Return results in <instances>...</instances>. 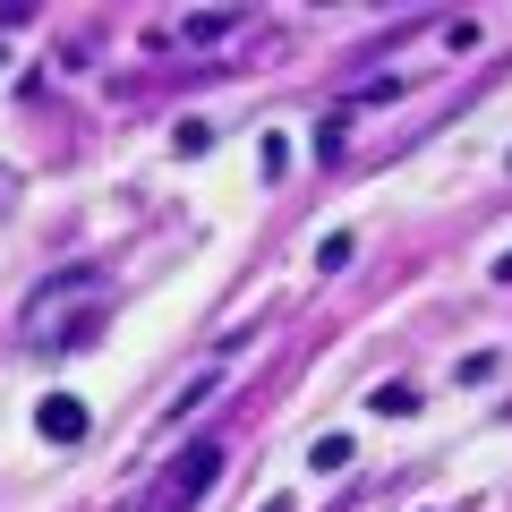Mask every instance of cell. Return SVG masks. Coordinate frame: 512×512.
Listing matches in <instances>:
<instances>
[{
  "label": "cell",
  "instance_id": "obj_11",
  "mask_svg": "<svg viewBox=\"0 0 512 512\" xmlns=\"http://www.w3.org/2000/svg\"><path fill=\"white\" fill-rule=\"evenodd\" d=\"M265 512H291V495H274V504H265Z\"/></svg>",
  "mask_w": 512,
  "mask_h": 512
},
{
  "label": "cell",
  "instance_id": "obj_9",
  "mask_svg": "<svg viewBox=\"0 0 512 512\" xmlns=\"http://www.w3.org/2000/svg\"><path fill=\"white\" fill-rule=\"evenodd\" d=\"M9 214H18V171L0 163V222H9Z\"/></svg>",
  "mask_w": 512,
  "mask_h": 512
},
{
  "label": "cell",
  "instance_id": "obj_3",
  "mask_svg": "<svg viewBox=\"0 0 512 512\" xmlns=\"http://www.w3.org/2000/svg\"><path fill=\"white\" fill-rule=\"evenodd\" d=\"M35 436L43 444H77L86 436V402H77V393H52V402L35 410Z\"/></svg>",
  "mask_w": 512,
  "mask_h": 512
},
{
  "label": "cell",
  "instance_id": "obj_6",
  "mask_svg": "<svg viewBox=\"0 0 512 512\" xmlns=\"http://www.w3.org/2000/svg\"><path fill=\"white\" fill-rule=\"evenodd\" d=\"M350 248H359V239H350V231H333L325 248H316V265H325V274H342V265H350Z\"/></svg>",
  "mask_w": 512,
  "mask_h": 512
},
{
  "label": "cell",
  "instance_id": "obj_4",
  "mask_svg": "<svg viewBox=\"0 0 512 512\" xmlns=\"http://www.w3.org/2000/svg\"><path fill=\"white\" fill-rule=\"evenodd\" d=\"M231 26H239V9H188V18H180V35H188V43H222Z\"/></svg>",
  "mask_w": 512,
  "mask_h": 512
},
{
  "label": "cell",
  "instance_id": "obj_5",
  "mask_svg": "<svg viewBox=\"0 0 512 512\" xmlns=\"http://www.w3.org/2000/svg\"><path fill=\"white\" fill-rule=\"evenodd\" d=\"M350 453H359L350 436H316L308 444V470H350Z\"/></svg>",
  "mask_w": 512,
  "mask_h": 512
},
{
  "label": "cell",
  "instance_id": "obj_7",
  "mask_svg": "<svg viewBox=\"0 0 512 512\" xmlns=\"http://www.w3.org/2000/svg\"><path fill=\"white\" fill-rule=\"evenodd\" d=\"M376 410H384V419H402V410H419V393H410V384H384Z\"/></svg>",
  "mask_w": 512,
  "mask_h": 512
},
{
  "label": "cell",
  "instance_id": "obj_2",
  "mask_svg": "<svg viewBox=\"0 0 512 512\" xmlns=\"http://www.w3.org/2000/svg\"><path fill=\"white\" fill-rule=\"evenodd\" d=\"M214 478H222V453H214V444H188V453L163 470V495H154V504H163V512H197V495L214 487Z\"/></svg>",
  "mask_w": 512,
  "mask_h": 512
},
{
  "label": "cell",
  "instance_id": "obj_1",
  "mask_svg": "<svg viewBox=\"0 0 512 512\" xmlns=\"http://www.w3.org/2000/svg\"><path fill=\"white\" fill-rule=\"evenodd\" d=\"M94 325H103V274L43 282V291L26 299V316H18L26 350H77V342H94Z\"/></svg>",
  "mask_w": 512,
  "mask_h": 512
},
{
  "label": "cell",
  "instance_id": "obj_8",
  "mask_svg": "<svg viewBox=\"0 0 512 512\" xmlns=\"http://www.w3.org/2000/svg\"><path fill=\"white\" fill-rule=\"evenodd\" d=\"M18 26H35V0H0V35H18Z\"/></svg>",
  "mask_w": 512,
  "mask_h": 512
},
{
  "label": "cell",
  "instance_id": "obj_10",
  "mask_svg": "<svg viewBox=\"0 0 512 512\" xmlns=\"http://www.w3.org/2000/svg\"><path fill=\"white\" fill-rule=\"evenodd\" d=\"M495 282H512V248H504V256H495Z\"/></svg>",
  "mask_w": 512,
  "mask_h": 512
}]
</instances>
